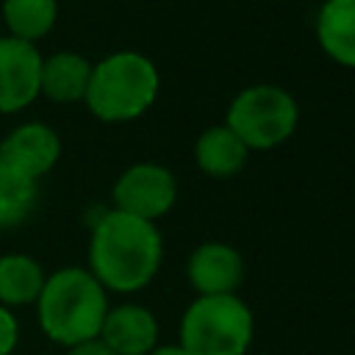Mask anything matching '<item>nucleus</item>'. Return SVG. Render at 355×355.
<instances>
[{"mask_svg": "<svg viewBox=\"0 0 355 355\" xmlns=\"http://www.w3.org/2000/svg\"><path fill=\"white\" fill-rule=\"evenodd\" d=\"M300 122V108L291 92L275 83H255L241 89L225 114V125L252 150H272L291 139Z\"/></svg>", "mask_w": 355, "mask_h": 355, "instance_id": "nucleus-5", "label": "nucleus"}, {"mask_svg": "<svg viewBox=\"0 0 355 355\" xmlns=\"http://www.w3.org/2000/svg\"><path fill=\"white\" fill-rule=\"evenodd\" d=\"M42 53L36 44L0 36V114L28 108L39 97Z\"/></svg>", "mask_w": 355, "mask_h": 355, "instance_id": "nucleus-7", "label": "nucleus"}, {"mask_svg": "<svg viewBox=\"0 0 355 355\" xmlns=\"http://www.w3.org/2000/svg\"><path fill=\"white\" fill-rule=\"evenodd\" d=\"M44 280L47 275L31 255H0V305L17 308L36 302L44 288Z\"/></svg>", "mask_w": 355, "mask_h": 355, "instance_id": "nucleus-14", "label": "nucleus"}, {"mask_svg": "<svg viewBox=\"0 0 355 355\" xmlns=\"http://www.w3.org/2000/svg\"><path fill=\"white\" fill-rule=\"evenodd\" d=\"M92 64L86 55L75 50H58L47 58H42V75H39V94H44L53 103L69 105L86 97Z\"/></svg>", "mask_w": 355, "mask_h": 355, "instance_id": "nucleus-11", "label": "nucleus"}, {"mask_svg": "<svg viewBox=\"0 0 355 355\" xmlns=\"http://www.w3.org/2000/svg\"><path fill=\"white\" fill-rule=\"evenodd\" d=\"M108 308V291L83 266H64L47 275L44 288L36 300V313L44 336L64 347L97 338Z\"/></svg>", "mask_w": 355, "mask_h": 355, "instance_id": "nucleus-2", "label": "nucleus"}, {"mask_svg": "<svg viewBox=\"0 0 355 355\" xmlns=\"http://www.w3.org/2000/svg\"><path fill=\"white\" fill-rule=\"evenodd\" d=\"M58 155H61V139L44 122L17 125L0 141V161L14 166L17 172L28 175L36 183L42 175H47L55 166Z\"/></svg>", "mask_w": 355, "mask_h": 355, "instance_id": "nucleus-9", "label": "nucleus"}, {"mask_svg": "<svg viewBox=\"0 0 355 355\" xmlns=\"http://www.w3.org/2000/svg\"><path fill=\"white\" fill-rule=\"evenodd\" d=\"M111 200L116 211H125L147 222H158L172 211L178 200V180L172 169H166L164 164L139 161L116 178Z\"/></svg>", "mask_w": 355, "mask_h": 355, "instance_id": "nucleus-6", "label": "nucleus"}, {"mask_svg": "<svg viewBox=\"0 0 355 355\" xmlns=\"http://www.w3.org/2000/svg\"><path fill=\"white\" fill-rule=\"evenodd\" d=\"M67 355H114V352L100 338H92V341H83V344L67 347Z\"/></svg>", "mask_w": 355, "mask_h": 355, "instance_id": "nucleus-18", "label": "nucleus"}, {"mask_svg": "<svg viewBox=\"0 0 355 355\" xmlns=\"http://www.w3.org/2000/svg\"><path fill=\"white\" fill-rule=\"evenodd\" d=\"M186 277L197 297L236 294L244 283V258L233 244L205 241L191 250Z\"/></svg>", "mask_w": 355, "mask_h": 355, "instance_id": "nucleus-8", "label": "nucleus"}, {"mask_svg": "<svg viewBox=\"0 0 355 355\" xmlns=\"http://www.w3.org/2000/svg\"><path fill=\"white\" fill-rule=\"evenodd\" d=\"M247 158L250 150L225 122L205 128L194 141V164L208 178H233L244 169Z\"/></svg>", "mask_w": 355, "mask_h": 355, "instance_id": "nucleus-12", "label": "nucleus"}, {"mask_svg": "<svg viewBox=\"0 0 355 355\" xmlns=\"http://www.w3.org/2000/svg\"><path fill=\"white\" fill-rule=\"evenodd\" d=\"M316 42L322 53L355 69V0H324L316 14Z\"/></svg>", "mask_w": 355, "mask_h": 355, "instance_id": "nucleus-13", "label": "nucleus"}, {"mask_svg": "<svg viewBox=\"0 0 355 355\" xmlns=\"http://www.w3.org/2000/svg\"><path fill=\"white\" fill-rule=\"evenodd\" d=\"M3 25L8 36L36 44L50 33L58 17L55 0H3Z\"/></svg>", "mask_w": 355, "mask_h": 355, "instance_id": "nucleus-15", "label": "nucleus"}, {"mask_svg": "<svg viewBox=\"0 0 355 355\" xmlns=\"http://www.w3.org/2000/svg\"><path fill=\"white\" fill-rule=\"evenodd\" d=\"M19 338V324L11 313V308L0 305V355H11Z\"/></svg>", "mask_w": 355, "mask_h": 355, "instance_id": "nucleus-17", "label": "nucleus"}, {"mask_svg": "<svg viewBox=\"0 0 355 355\" xmlns=\"http://www.w3.org/2000/svg\"><path fill=\"white\" fill-rule=\"evenodd\" d=\"M164 241L155 222L125 211H103L89 236V272L105 291L133 294L153 283L161 269Z\"/></svg>", "mask_w": 355, "mask_h": 355, "instance_id": "nucleus-1", "label": "nucleus"}, {"mask_svg": "<svg viewBox=\"0 0 355 355\" xmlns=\"http://www.w3.org/2000/svg\"><path fill=\"white\" fill-rule=\"evenodd\" d=\"M97 338L114 355H150L158 347V319L144 305L122 302L108 308Z\"/></svg>", "mask_w": 355, "mask_h": 355, "instance_id": "nucleus-10", "label": "nucleus"}, {"mask_svg": "<svg viewBox=\"0 0 355 355\" xmlns=\"http://www.w3.org/2000/svg\"><path fill=\"white\" fill-rule=\"evenodd\" d=\"M39 186L28 175L0 161V227H17L36 205Z\"/></svg>", "mask_w": 355, "mask_h": 355, "instance_id": "nucleus-16", "label": "nucleus"}, {"mask_svg": "<svg viewBox=\"0 0 355 355\" xmlns=\"http://www.w3.org/2000/svg\"><path fill=\"white\" fill-rule=\"evenodd\" d=\"M158 67L136 50H116L92 64L83 103L103 122H130L158 97Z\"/></svg>", "mask_w": 355, "mask_h": 355, "instance_id": "nucleus-3", "label": "nucleus"}, {"mask_svg": "<svg viewBox=\"0 0 355 355\" xmlns=\"http://www.w3.org/2000/svg\"><path fill=\"white\" fill-rule=\"evenodd\" d=\"M252 333V311L239 294L194 297L180 316L178 344L191 355H247Z\"/></svg>", "mask_w": 355, "mask_h": 355, "instance_id": "nucleus-4", "label": "nucleus"}, {"mask_svg": "<svg viewBox=\"0 0 355 355\" xmlns=\"http://www.w3.org/2000/svg\"><path fill=\"white\" fill-rule=\"evenodd\" d=\"M150 355H191V352H186L180 344H158Z\"/></svg>", "mask_w": 355, "mask_h": 355, "instance_id": "nucleus-19", "label": "nucleus"}]
</instances>
